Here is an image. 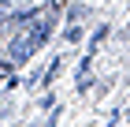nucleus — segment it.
<instances>
[{
	"label": "nucleus",
	"instance_id": "1",
	"mask_svg": "<svg viewBox=\"0 0 130 127\" xmlns=\"http://www.w3.org/2000/svg\"><path fill=\"white\" fill-rule=\"evenodd\" d=\"M52 11H56V4H48V11L34 19V30H26L22 38H15V41H11V52H15V60H26L30 52H37V49H41L45 34L52 30Z\"/></svg>",
	"mask_w": 130,
	"mask_h": 127
},
{
	"label": "nucleus",
	"instance_id": "2",
	"mask_svg": "<svg viewBox=\"0 0 130 127\" xmlns=\"http://www.w3.org/2000/svg\"><path fill=\"white\" fill-rule=\"evenodd\" d=\"M4 75H11V64H0V78Z\"/></svg>",
	"mask_w": 130,
	"mask_h": 127
}]
</instances>
